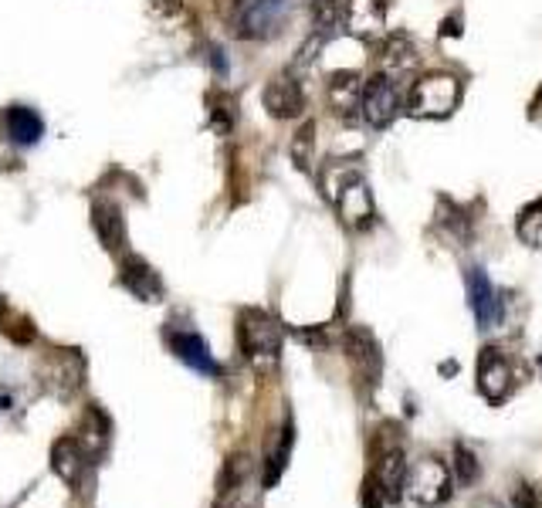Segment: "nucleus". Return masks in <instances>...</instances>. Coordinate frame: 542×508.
<instances>
[{
    "label": "nucleus",
    "instance_id": "obj_19",
    "mask_svg": "<svg viewBox=\"0 0 542 508\" xmlns=\"http://www.w3.org/2000/svg\"><path fill=\"white\" fill-rule=\"evenodd\" d=\"M407 471H410V464H407V458H403L400 447H390L387 454L380 458L376 481H380V488H383V495H387V502H393V498H400V495H403Z\"/></svg>",
    "mask_w": 542,
    "mask_h": 508
},
{
    "label": "nucleus",
    "instance_id": "obj_27",
    "mask_svg": "<svg viewBox=\"0 0 542 508\" xmlns=\"http://www.w3.org/2000/svg\"><path fill=\"white\" fill-rule=\"evenodd\" d=\"M478 471H481L478 458H475L465 444L454 447V475H458V481H461V485H475V481H478Z\"/></svg>",
    "mask_w": 542,
    "mask_h": 508
},
{
    "label": "nucleus",
    "instance_id": "obj_1",
    "mask_svg": "<svg viewBox=\"0 0 542 508\" xmlns=\"http://www.w3.org/2000/svg\"><path fill=\"white\" fill-rule=\"evenodd\" d=\"M292 0H237L231 14L234 34L241 41H268L288 28Z\"/></svg>",
    "mask_w": 542,
    "mask_h": 508
},
{
    "label": "nucleus",
    "instance_id": "obj_29",
    "mask_svg": "<svg viewBox=\"0 0 542 508\" xmlns=\"http://www.w3.org/2000/svg\"><path fill=\"white\" fill-rule=\"evenodd\" d=\"M383 505H387V495L380 488L376 475H370L363 481V508H383Z\"/></svg>",
    "mask_w": 542,
    "mask_h": 508
},
{
    "label": "nucleus",
    "instance_id": "obj_36",
    "mask_svg": "<svg viewBox=\"0 0 542 508\" xmlns=\"http://www.w3.org/2000/svg\"><path fill=\"white\" fill-rule=\"evenodd\" d=\"M539 370H542V356H539Z\"/></svg>",
    "mask_w": 542,
    "mask_h": 508
},
{
    "label": "nucleus",
    "instance_id": "obj_21",
    "mask_svg": "<svg viewBox=\"0 0 542 508\" xmlns=\"http://www.w3.org/2000/svg\"><path fill=\"white\" fill-rule=\"evenodd\" d=\"M380 58H383V65H387L390 72H407V68L417 65V47H414V41L407 34L397 31L383 41V55Z\"/></svg>",
    "mask_w": 542,
    "mask_h": 508
},
{
    "label": "nucleus",
    "instance_id": "obj_14",
    "mask_svg": "<svg viewBox=\"0 0 542 508\" xmlns=\"http://www.w3.org/2000/svg\"><path fill=\"white\" fill-rule=\"evenodd\" d=\"M167 342H170V353L176 356L180 363H186L190 370L203 373V376H220V363L211 356V346L203 342V336L173 329V332H167Z\"/></svg>",
    "mask_w": 542,
    "mask_h": 508
},
{
    "label": "nucleus",
    "instance_id": "obj_6",
    "mask_svg": "<svg viewBox=\"0 0 542 508\" xmlns=\"http://www.w3.org/2000/svg\"><path fill=\"white\" fill-rule=\"evenodd\" d=\"M329 201L336 203L340 220L346 224V228H357V231H359V228H370L373 217H376V211H373L370 186H366V180H363V177H359L353 167H349L340 177V184H336V190L329 194Z\"/></svg>",
    "mask_w": 542,
    "mask_h": 508
},
{
    "label": "nucleus",
    "instance_id": "obj_10",
    "mask_svg": "<svg viewBox=\"0 0 542 508\" xmlns=\"http://www.w3.org/2000/svg\"><path fill=\"white\" fill-rule=\"evenodd\" d=\"M346 353H349V363H353V370L366 380L370 386L380 383V376H383V349H380V342L373 336L370 329H349L346 332Z\"/></svg>",
    "mask_w": 542,
    "mask_h": 508
},
{
    "label": "nucleus",
    "instance_id": "obj_30",
    "mask_svg": "<svg viewBox=\"0 0 542 508\" xmlns=\"http://www.w3.org/2000/svg\"><path fill=\"white\" fill-rule=\"evenodd\" d=\"M512 505L515 508H542L539 495H536L532 485H519V488H515V498H512Z\"/></svg>",
    "mask_w": 542,
    "mask_h": 508
},
{
    "label": "nucleus",
    "instance_id": "obj_28",
    "mask_svg": "<svg viewBox=\"0 0 542 508\" xmlns=\"http://www.w3.org/2000/svg\"><path fill=\"white\" fill-rule=\"evenodd\" d=\"M437 214H441V224H444V228H454V231H458V237H465V234H471V228H468V220H465V211H461L458 203L441 201V207H437Z\"/></svg>",
    "mask_w": 542,
    "mask_h": 508
},
{
    "label": "nucleus",
    "instance_id": "obj_17",
    "mask_svg": "<svg viewBox=\"0 0 542 508\" xmlns=\"http://www.w3.org/2000/svg\"><path fill=\"white\" fill-rule=\"evenodd\" d=\"M387 21V0H346V28L357 38L383 31Z\"/></svg>",
    "mask_w": 542,
    "mask_h": 508
},
{
    "label": "nucleus",
    "instance_id": "obj_5",
    "mask_svg": "<svg viewBox=\"0 0 542 508\" xmlns=\"http://www.w3.org/2000/svg\"><path fill=\"white\" fill-rule=\"evenodd\" d=\"M38 380L51 397L72 400L85 386V356H82V349H51L38 366Z\"/></svg>",
    "mask_w": 542,
    "mask_h": 508
},
{
    "label": "nucleus",
    "instance_id": "obj_9",
    "mask_svg": "<svg viewBox=\"0 0 542 508\" xmlns=\"http://www.w3.org/2000/svg\"><path fill=\"white\" fill-rule=\"evenodd\" d=\"M119 285L133 298H140V302H159L167 295L159 271L150 262H142L140 254H123V262H119Z\"/></svg>",
    "mask_w": 542,
    "mask_h": 508
},
{
    "label": "nucleus",
    "instance_id": "obj_7",
    "mask_svg": "<svg viewBox=\"0 0 542 508\" xmlns=\"http://www.w3.org/2000/svg\"><path fill=\"white\" fill-rule=\"evenodd\" d=\"M475 376H478V390L481 397L488 403H505L515 386V370L505 359V353L498 346H485L478 353V366H475Z\"/></svg>",
    "mask_w": 542,
    "mask_h": 508
},
{
    "label": "nucleus",
    "instance_id": "obj_24",
    "mask_svg": "<svg viewBox=\"0 0 542 508\" xmlns=\"http://www.w3.org/2000/svg\"><path fill=\"white\" fill-rule=\"evenodd\" d=\"M292 163L298 169H305L312 173V163H315V123L305 119V123L298 125V133L292 139Z\"/></svg>",
    "mask_w": 542,
    "mask_h": 508
},
{
    "label": "nucleus",
    "instance_id": "obj_13",
    "mask_svg": "<svg viewBox=\"0 0 542 508\" xmlns=\"http://www.w3.org/2000/svg\"><path fill=\"white\" fill-rule=\"evenodd\" d=\"M465 285H468V306H471L475 319H478V329H492V325L502 323V306H498V295L492 288L488 275L481 268H468Z\"/></svg>",
    "mask_w": 542,
    "mask_h": 508
},
{
    "label": "nucleus",
    "instance_id": "obj_11",
    "mask_svg": "<svg viewBox=\"0 0 542 508\" xmlns=\"http://www.w3.org/2000/svg\"><path fill=\"white\" fill-rule=\"evenodd\" d=\"M262 102L271 119H298L302 108H305V92H302V85L292 72H281L264 85Z\"/></svg>",
    "mask_w": 542,
    "mask_h": 508
},
{
    "label": "nucleus",
    "instance_id": "obj_12",
    "mask_svg": "<svg viewBox=\"0 0 542 508\" xmlns=\"http://www.w3.org/2000/svg\"><path fill=\"white\" fill-rule=\"evenodd\" d=\"M92 461V454L78 441V434H65L51 447V471L62 478L68 488H78L85 478V464Z\"/></svg>",
    "mask_w": 542,
    "mask_h": 508
},
{
    "label": "nucleus",
    "instance_id": "obj_26",
    "mask_svg": "<svg viewBox=\"0 0 542 508\" xmlns=\"http://www.w3.org/2000/svg\"><path fill=\"white\" fill-rule=\"evenodd\" d=\"M309 11H312V28H315V34H323V38L332 41V34L340 28V0H312Z\"/></svg>",
    "mask_w": 542,
    "mask_h": 508
},
{
    "label": "nucleus",
    "instance_id": "obj_25",
    "mask_svg": "<svg viewBox=\"0 0 542 508\" xmlns=\"http://www.w3.org/2000/svg\"><path fill=\"white\" fill-rule=\"evenodd\" d=\"M292 444H295V431H292V424H285V431H281V441L275 444L271 458H268V471H264V488H275V485H279L281 471H285V464H288V454H292Z\"/></svg>",
    "mask_w": 542,
    "mask_h": 508
},
{
    "label": "nucleus",
    "instance_id": "obj_2",
    "mask_svg": "<svg viewBox=\"0 0 542 508\" xmlns=\"http://www.w3.org/2000/svg\"><path fill=\"white\" fill-rule=\"evenodd\" d=\"M237 342L241 353L248 356L254 366H275L281 353V323L262 308H245L237 319Z\"/></svg>",
    "mask_w": 542,
    "mask_h": 508
},
{
    "label": "nucleus",
    "instance_id": "obj_31",
    "mask_svg": "<svg viewBox=\"0 0 542 508\" xmlns=\"http://www.w3.org/2000/svg\"><path fill=\"white\" fill-rule=\"evenodd\" d=\"M465 28H461V11H451L444 21H441V38H461Z\"/></svg>",
    "mask_w": 542,
    "mask_h": 508
},
{
    "label": "nucleus",
    "instance_id": "obj_34",
    "mask_svg": "<svg viewBox=\"0 0 542 508\" xmlns=\"http://www.w3.org/2000/svg\"><path fill=\"white\" fill-rule=\"evenodd\" d=\"M7 407H11V393H4V390H0V410H7Z\"/></svg>",
    "mask_w": 542,
    "mask_h": 508
},
{
    "label": "nucleus",
    "instance_id": "obj_15",
    "mask_svg": "<svg viewBox=\"0 0 542 508\" xmlns=\"http://www.w3.org/2000/svg\"><path fill=\"white\" fill-rule=\"evenodd\" d=\"M4 133L14 146L28 150V146H38L45 136V119L31 106H7L4 108Z\"/></svg>",
    "mask_w": 542,
    "mask_h": 508
},
{
    "label": "nucleus",
    "instance_id": "obj_4",
    "mask_svg": "<svg viewBox=\"0 0 542 508\" xmlns=\"http://www.w3.org/2000/svg\"><path fill=\"white\" fill-rule=\"evenodd\" d=\"M448 495H451V471L441 458L427 454V458L410 464L407 481H403V498L407 502H414L420 508H434L441 505V502H448Z\"/></svg>",
    "mask_w": 542,
    "mask_h": 508
},
{
    "label": "nucleus",
    "instance_id": "obj_8",
    "mask_svg": "<svg viewBox=\"0 0 542 508\" xmlns=\"http://www.w3.org/2000/svg\"><path fill=\"white\" fill-rule=\"evenodd\" d=\"M359 116H363L373 129H387V125L400 116V95H397V89H393L390 78L373 75L370 82H363Z\"/></svg>",
    "mask_w": 542,
    "mask_h": 508
},
{
    "label": "nucleus",
    "instance_id": "obj_16",
    "mask_svg": "<svg viewBox=\"0 0 542 508\" xmlns=\"http://www.w3.org/2000/svg\"><path fill=\"white\" fill-rule=\"evenodd\" d=\"M92 228H95V234H99V241H102V247H106V251H112V254H123L129 234H125L123 211H119L116 203H112V201H95L92 203Z\"/></svg>",
    "mask_w": 542,
    "mask_h": 508
},
{
    "label": "nucleus",
    "instance_id": "obj_20",
    "mask_svg": "<svg viewBox=\"0 0 542 508\" xmlns=\"http://www.w3.org/2000/svg\"><path fill=\"white\" fill-rule=\"evenodd\" d=\"M359 99H363L359 75H353V72L332 75V85H329V102H332V108H336L340 116L353 119V116L359 112Z\"/></svg>",
    "mask_w": 542,
    "mask_h": 508
},
{
    "label": "nucleus",
    "instance_id": "obj_23",
    "mask_svg": "<svg viewBox=\"0 0 542 508\" xmlns=\"http://www.w3.org/2000/svg\"><path fill=\"white\" fill-rule=\"evenodd\" d=\"M515 234L522 237V245L542 247V197H536V201L526 203V207L519 211V220H515Z\"/></svg>",
    "mask_w": 542,
    "mask_h": 508
},
{
    "label": "nucleus",
    "instance_id": "obj_32",
    "mask_svg": "<svg viewBox=\"0 0 542 508\" xmlns=\"http://www.w3.org/2000/svg\"><path fill=\"white\" fill-rule=\"evenodd\" d=\"M153 7L159 11V14L173 17V14H180V11H184V0H153Z\"/></svg>",
    "mask_w": 542,
    "mask_h": 508
},
{
    "label": "nucleus",
    "instance_id": "obj_22",
    "mask_svg": "<svg viewBox=\"0 0 542 508\" xmlns=\"http://www.w3.org/2000/svg\"><path fill=\"white\" fill-rule=\"evenodd\" d=\"M207 112H211V129L220 136H228L237 123V102H234V95L220 92V89L207 92Z\"/></svg>",
    "mask_w": 542,
    "mask_h": 508
},
{
    "label": "nucleus",
    "instance_id": "obj_3",
    "mask_svg": "<svg viewBox=\"0 0 542 508\" xmlns=\"http://www.w3.org/2000/svg\"><path fill=\"white\" fill-rule=\"evenodd\" d=\"M458 102H461V82L444 72H431L414 82V89L407 95V112L414 119H448Z\"/></svg>",
    "mask_w": 542,
    "mask_h": 508
},
{
    "label": "nucleus",
    "instance_id": "obj_18",
    "mask_svg": "<svg viewBox=\"0 0 542 508\" xmlns=\"http://www.w3.org/2000/svg\"><path fill=\"white\" fill-rule=\"evenodd\" d=\"M78 441L85 444V451L95 458H102V451L112 441V420L106 417V410L99 403H89L85 407V417H82V431H78Z\"/></svg>",
    "mask_w": 542,
    "mask_h": 508
},
{
    "label": "nucleus",
    "instance_id": "obj_35",
    "mask_svg": "<svg viewBox=\"0 0 542 508\" xmlns=\"http://www.w3.org/2000/svg\"><path fill=\"white\" fill-rule=\"evenodd\" d=\"M478 508H498L495 502H478Z\"/></svg>",
    "mask_w": 542,
    "mask_h": 508
},
{
    "label": "nucleus",
    "instance_id": "obj_33",
    "mask_svg": "<svg viewBox=\"0 0 542 508\" xmlns=\"http://www.w3.org/2000/svg\"><path fill=\"white\" fill-rule=\"evenodd\" d=\"M7 319H11V308H7V298H4V292H0V329L7 325Z\"/></svg>",
    "mask_w": 542,
    "mask_h": 508
}]
</instances>
